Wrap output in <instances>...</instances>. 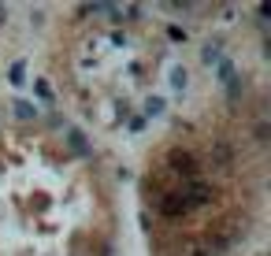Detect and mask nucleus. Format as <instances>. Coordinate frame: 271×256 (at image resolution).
Segmentation results:
<instances>
[{
  "label": "nucleus",
  "mask_w": 271,
  "mask_h": 256,
  "mask_svg": "<svg viewBox=\"0 0 271 256\" xmlns=\"http://www.w3.org/2000/svg\"><path fill=\"white\" fill-rule=\"evenodd\" d=\"M219 56H223V41H208V45H204V52H201L204 63H216Z\"/></svg>",
  "instance_id": "2"
},
{
  "label": "nucleus",
  "mask_w": 271,
  "mask_h": 256,
  "mask_svg": "<svg viewBox=\"0 0 271 256\" xmlns=\"http://www.w3.org/2000/svg\"><path fill=\"white\" fill-rule=\"evenodd\" d=\"M171 82H175L178 89H182V85H186V71H175V75H171Z\"/></svg>",
  "instance_id": "7"
},
{
  "label": "nucleus",
  "mask_w": 271,
  "mask_h": 256,
  "mask_svg": "<svg viewBox=\"0 0 271 256\" xmlns=\"http://www.w3.org/2000/svg\"><path fill=\"white\" fill-rule=\"evenodd\" d=\"M171 167H175V171H182V174H197V164H193V156H190V152H171Z\"/></svg>",
  "instance_id": "1"
},
{
  "label": "nucleus",
  "mask_w": 271,
  "mask_h": 256,
  "mask_svg": "<svg viewBox=\"0 0 271 256\" xmlns=\"http://www.w3.org/2000/svg\"><path fill=\"white\" fill-rule=\"evenodd\" d=\"M23 78H26V59H15V63H11L8 82H11V85H23Z\"/></svg>",
  "instance_id": "3"
},
{
  "label": "nucleus",
  "mask_w": 271,
  "mask_h": 256,
  "mask_svg": "<svg viewBox=\"0 0 271 256\" xmlns=\"http://www.w3.org/2000/svg\"><path fill=\"white\" fill-rule=\"evenodd\" d=\"M145 112H149V115H160V112H163V100L160 97H149V100H145Z\"/></svg>",
  "instance_id": "5"
},
{
  "label": "nucleus",
  "mask_w": 271,
  "mask_h": 256,
  "mask_svg": "<svg viewBox=\"0 0 271 256\" xmlns=\"http://www.w3.org/2000/svg\"><path fill=\"white\" fill-rule=\"evenodd\" d=\"M15 112H19V119H30V115H34V108L26 104V100H19V108H15Z\"/></svg>",
  "instance_id": "6"
},
{
  "label": "nucleus",
  "mask_w": 271,
  "mask_h": 256,
  "mask_svg": "<svg viewBox=\"0 0 271 256\" xmlns=\"http://www.w3.org/2000/svg\"><path fill=\"white\" fill-rule=\"evenodd\" d=\"M216 78H219V82H230V78H234V63H230V59H219V67H216Z\"/></svg>",
  "instance_id": "4"
}]
</instances>
